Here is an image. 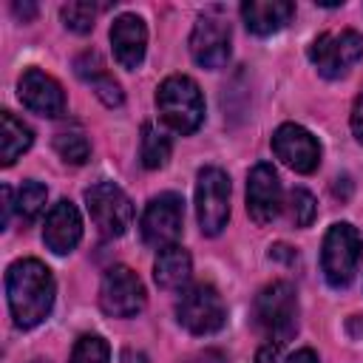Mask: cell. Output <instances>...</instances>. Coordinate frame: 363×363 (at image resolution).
I'll return each mask as SVG.
<instances>
[{"instance_id": "6da1fadb", "label": "cell", "mask_w": 363, "mask_h": 363, "mask_svg": "<svg viewBox=\"0 0 363 363\" xmlns=\"http://www.w3.org/2000/svg\"><path fill=\"white\" fill-rule=\"evenodd\" d=\"M54 275L37 258H20L6 272V298L11 318L20 329L43 323L54 306Z\"/></svg>"}, {"instance_id": "7a4b0ae2", "label": "cell", "mask_w": 363, "mask_h": 363, "mask_svg": "<svg viewBox=\"0 0 363 363\" xmlns=\"http://www.w3.org/2000/svg\"><path fill=\"white\" fill-rule=\"evenodd\" d=\"M156 108L162 113V122L176 133H193L204 122L201 91L196 79L184 74H173L156 88Z\"/></svg>"}, {"instance_id": "3957f363", "label": "cell", "mask_w": 363, "mask_h": 363, "mask_svg": "<svg viewBox=\"0 0 363 363\" xmlns=\"http://www.w3.org/2000/svg\"><path fill=\"white\" fill-rule=\"evenodd\" d=\"M252 315H255V323L264 329V335L269 340H275L278 346L292 340V335L298 332V295H295V286L289 281L267 284L255 295Z\"/></svg>"}, {"instance_id": "277c9868", "label": "cell", "mask_w": 363, "mask_h": 363, "mask_svg": "<svg viewBox=\"0 0 363 363\" xmlns=\"http://www.w3.org/2000/svg\"><path fill=\"white\" fill-rule=\"evenodd\" d=\"M360 255H363L360 233L349 221L332 224L326 238H323V250H320V267H323L329 286H335V289L349 286L354 272H357Z\"/></svg>"}, {"instance_id": "5b68a950", "label": "cell", "mask_w": 363, "mask_h": 363, "mask_svg": "<svg viewBox=\"0 0 363 363\" xmlns=\"http://www.w3.org/2000/svg\"><path fill=\"white\" fill-rule=\"evenodd\" d=\"M196 218L204 235H218L230 218V179L221 167H201L196 179Z\"/></svg>"}, {"instance_id": "8992f818", "label": "cell", "mask_w": 363, "mask_h": 363, "mask_svg": "<svg viewBox=\"0 0 363 363\" xmlns=\"http://www.w3.org/2000/svg\"><path fill=\"white\" fill-rule=\"evenodd\" d=\"M363 57V34L346 28L340 34H318L309 45V60L326 79H340Z\"/></svg>"}, {"instance_id": "52a82bcc", "label": "cell", "mask_w": 363, "mask_h": 363, "mask_svg": "<svg viewBox=\"0 0 363 363\" xmlns=\"http://www.w3.org/2000/svg\"><path fill=\"white\" fill-rule=\"evenodd\" d=\"M176 318L193 335H213L224 326L227 309H224V301L216 286L193 284L182 292V298L176 303Z\"/></svg>"}, {"instance_id": "ba28073f", "label": "cell", "mask_w": 363, "mask_h": 363, "mask_svg": "<svg viewBox=\"0 0 363 363\" xmlns=\"http://www.w3.org/2000/svg\"><path fill=\"white\" fill-rule=\"evenodd\" d=\"M85 207H88L94 224L99 227V233L108 238L122 235L133 221V204L125 196V190L116 187L113 182H96L94 187H88Z\"/></svg>"}, {"instance_id": "9c48e42d", "label": "cell", "mask_w": 363, "mask_h": 363, "mask_svg": "<svg viewBox=\"0 0 363 363\" xmlns=\"http://www.w3.org/2000/svg\"><path fill=\"white\" fill-rule=\"evenodd\" d=\"M182 221H184V201L176 193H159L147 201L145 213H142V238L145 244L164 250L170 244H176L179 233H182Z\"/></svg>"}, {"instance_id": "30bf717a", "label": "cell", "mask_w": 363, "mask_h": 363, "mask_svg": "<svg viewBox=\"0 0 363 363\" xmlns=\"http://www.w3.org/2000/svg\"><path fill=\"white\" fill-rule=\"evenodd\" d=\"M99 306L113 318H133L145 306V286L128 267H111L99 284Z\"/></svg>"}, {"instance_id": "8fae6325", "label": "cell", "mask_w": 363, "mask_h": 363, "mask_svg": "<svg viewBox=\"0 0 363 363\" xmlns=\"http://www.w3.org/2000/svg\"><path fill=\"white\" fill-rule=\"evenodd\" d=\"M272 150L295 173H312L320 164V145H318V139L303 125H295V122H284L272 133Z\"/></svg>"}, {"instance_id": "7c38bea8", "label": "cell", "mask_w": 363, "mask_h": 363, "mask_svg": "<svg viewBox=\"0 0 363 363\" xmlns=\"http://www.w3.org/2000/svg\"><path fill=\"white\" fill-rule=\"evenodd\" d=\"M284 207L281 199V182L272 164L261 162L247 176V213L255 224H269L278 218Z\"/></svg>"}, {"instance_id": "4fadbf2b", "label": "cell", "mask_w": 363, "mask_h": 363, "mask_svg": "<svg viewBox=\"0 0 363 363\" xmlns=\"http://www.w3.org/2000/svg\"><path fill=\"white\" fill-rule=\"evenodd\" d=\"M190 54L201 68H221L230 60V26L216 14H201L190 34Z\"/></svg>"}, {"instance_id": "5bb4252c", "label": "cell", "mask_w": 363, "mask_h": 363, "mask_svg": "<svg viewBox=\"0 0 363 363\" xmlns=\"http://www.w3.org/2000/svg\"><path fill=\"white\" fill-rule=\"evenodd\" d=\"M20 99L28 111L40 113V116H62L65 111V94H62V85L48 77L45 71L40 68H28L23 77H20Z\"/></svg>"}, {"instance_id": "9a60e30c", "label": "cell", "mask_w": 363, "mask_h": 363, "mask_svg": "<svg viewBox=\"0 0 363 363\" xmlns=\"http://www.w3.org/2000/svg\"><path fill=\"white\" fill-rule=\"evenodd\" d=\"M82 238V218H79V210L68 201V199H60L48 216H45V224H43V241L51 252L57 255H65L71 252Z\"/></svg>"}, {"instance_id": "2e32d148", "label": "cell", "mask_w": 363, "mask_h": 363, "mask_svg": "<svg viewBox=\"0 0 363 363\" xmlns=\"http://www.w3.org/2000/svg\"><path fill=\"white\" fill-rule=\"evenodd\" d=\"M111 45H113V57L122 68H128V71L139 68L145 60V48H147V28H145L142 17L119 14L111 26Z\"/></svg>"}, {"instance_id": "e0dca14e", "label": "cell", "mask_w": 363, "mask_h": 363, "mask_svg": "<svg viewBox=\"0 0 363 363\" xmlns=\"http://www.w3.org/2000/svg\"><path fill=\"white\" fill-rule=\"evenodd\" d=\"M292 14H295V6L289 0H247V3H241L244 26L258 37L281 31L292 20Z\"/></svg>"}, {"instance_id": "ac0fdd59", "label": "cell", "mask_w": 363, "mask_h": 363, "mask_svg": "<svg viewBox=\"0 0 363 363\" xmlns=\"http://www.w3.org/2000/svg\"><path fill=\"white\" fill-rule=\"evenodd\" d=\"M190 272H193V261L184 247L170 244L159 250L156 264H153V278L162 289H182L190 281Z\"/></svg>"}, {"instance_id": "d6986e66", "label": "cell", "mask_w": 363, "mask_h": 363, "mask_svg": "<svg viewBox=\"0 0 363 363\" xmlns=\"http://www.w3.org/2000/svg\"><path fill=\"white\" fill-rule=\"evenodd\" d=\"M34 142V133L28 125H23L11 111L0 113V162L9 167L20 153H26Z\"/></svg>"}, {"instance_id": "ffe728a7", "label": "cell", "mask_w": 363, "mask_h": 363, "mask_svg": "<svg viewBox=\"0 0 363 363\" xmlns=\"http://www.w3.org/2000/svg\"><path fill=\"white\" fill-rule=\"evenodd\" d=\"M139 159L147 170H159L170 159V136L159 130L153 122L142 125V145H139Z\"/></svg>"}, {"instance_id": "44dd1931", "label": "cell", "mask_w": 363, "mask_h": 363, "mask_svg": "<svg viewBox=\"0 0 363 363\" xmlns=\"http://www.w3.org/2000/svg\"><path fill=\"white\" fill-rule=\"evenodd\" d=\"M45 199H48L45 184H40V182H34V179H28V182H23V187L17 190L14 210H17V216H20L23 221H34V218L43 213Z\"/></svg>"}, {"instance_id": "7402d4cb", "label": "cell", "mask_w": 363, "mask_h": 363, "mask_svg": "<svg viewBox=\"0 0 363 363\" xmlns=\"http://www.w3.org/2000/svg\"><path fill=\"white\" fill-rule=\"evenodd\" d=\"M54 150H57L65 162H71V164H82V162L91 156V145H88L85 133L77 130V128L60 130V133L54 136Z\"/></svg>"}, {"instance_id": "603a6c76", "label": "cell", "mask_w": 363, "mask_h": 363, "mask_svg": "<svg viewBox=\"0 0 363 363\" xmlns=\"http://www.w3.org/2000/svg\"><path fill=\"white\" fill-rule=\"evenodd\" d=\"M68 363H111V349L105 343V337L99 335H82L74 343L71 360Z\"/></svg>"}, {"instance_id": "cb8c5ba5", "label": "cell", "mask_w": 363, "mask_h": 363, "mask_svg": "<svg viewBox=\"0 0 363 363\" xmlns=\"http://www.w3.org/2000/svg\"><path fill=\"white\" fill-rule=\"evenodd\" d=\"M286 210H289V218H292L295 227H309L312 218H315V213H318V204H315V196L309 190L295 187V190H289Z\"/></svg>"}, {"instance_id": "d4e9b609", "label": "cell", "mask_w": 363, "mask_h": 363, "mask_svg": "<svg viewBox=\"0 0 363 363\" xmlns=\"http://www.w3.org/2000/svg\"><path fill=\"white\" fill-rule=\"evenodd\" d=\"M96 11H99V9H96L94 3H68V6L60 9L65 28H71V31H77V34H88V31L94 28Z\"/></svg>"}, {"instance_id": "484cf974", "label": "cell", "mask_w": 363, "mask_h": 363, "mask_svg": "<svg viewBox=\"0 0 363 363\" xmlns=\"http://www.w3.org/2000/svg\"><path fill=\"white\" fill-rule=\"evenodd\" d=\"M85 82H91L94 85V91H96V96L108 105V108H119L122 105V99H125V94H122V88H119V82L113 79V77H108L105 71H99V74H94L91 79H85Z\"/></svg>"}, {"instance_id": "4316f807", "label": "cell", "mask_w": 363, "mask_h": 363, "mask_svg": "<svg viewBox=\"0 0 363 363\" xmlns=\"http://www.w3.org/2000/svg\"><path fill=\"white\" fill-rule=\"evenodd\" d=\"M281 352H278V343H264L255 354V363H278Z\"/></svg>"}, {"instance_id": "83f0119b", "label": "cell", "mask_w": 363, "mask_h": 363, "mask_svg": "<svg viewBox=\"0 0 363 363\" xmlns=\"http://www.w3.org/2000/svg\"><path fill=\"white\" fill-rule=\"evenodd\" d=\"M352 130H354V136L363 142V96H357V102H354V108H352Z\"/></svg>"}, {"instance_id": "f1b7e54d", "label": "cell", "mask_w": 363, "mask_h": 363, "mask_svg": "<svg viewBox=\"0 0 363 363\" xmlns=\"http://www.w3.org/2000/svg\"><path fill=\"white\" fill-rule=\"evenodd\" d=\"M0 196H3V227H9V218H11V210H14V199H11V187H9V184H3V190H0Z\"/></svg>"}, {"instance_id": "f546056e", "label": "cell", "mask_w": 363, "mask_h": 363, "mask_svg": "<svg viewBox=\"0 0 363 363\" xmlns=\"http://www.w3.org/2000/svg\"><path fill=\"white\" fill-rule=\"evenodd\" d=\"M286 363H318V357H315V352H312V349H301V352L289 354V360H286Z\"/></svg>"}, {"instance_id": "4dcf8cb0", "label": "cell", "mask_w": 363, "mask_h": 363, "mask_svg": "<svg viewBox=\"0 0 363 363\" xmlns=\"http://www.w3.org/2000/svg\"><path fill=\"white\" fill-rule=\"evenodd\" d=\"M11 11H14L20 20H31L37 9H34V3H23V6H20V3H14V6H11Z\"/></svg>"}, {"instance_id": "1f68e13d", "label": "cell", "mask_w": 363, "mask_h": 363, "mask_svg": "<svg viewBox=\"0 0 363 363\" xmlns=\"http://www.w3.org/2000/svg\"><path fill=\"white\" fill-rule=\"evenodd\" d=\"M122 360H125V363H147V357H145L142 352H130V349L122 354Z\"/></svg>"}]
</instances>
